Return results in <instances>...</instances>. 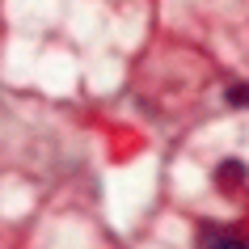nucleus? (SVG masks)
I'll use <instances>...</instances> for the list:
<instances>
[{"mask_svg": "<svg viewBox=\"0 0 249 249\" xmlns=\"http://www.w3.org/2000/svg\"><path fill=\"white\" fill-rule=\"evenodd\" d=\"M245 178H249L245 160H220V165H215V186H220V190H241Z\"/></svg>", "mask_w": 249, "mask_h": 249, "instance_id": "f257e3e1", "label": "nucleus"}, {"mask_svg": "<svg viewBox=\"0 0 249 249\" xmlns=\"http://www.w3.org/2000/svg\"><path fill=\"white\" fill-rule=\"evenodd\" d=\"M203 245H220V249H241L249 245L245 236H232V232H215V228H203Z\"/></svg>", "mask_w": 249, "mask_h": 249, "instance_id": "f03ea898", "label": "nucleus"}, {"mask_svg": "<svg viewBox=\"0 0 249 249\" xmlns=\"http://www.w3.org/2000/svg\"><path fill=\"white\" fill-rule=\"evenodd\" d=\"M228 102L232 106H249V85H232V89H228Z\"/></svg>", "mask_w": 249, "mask_h": 249, "instance_id": "7ed1b4c3", "label": "nucleus"}]
</instances>
